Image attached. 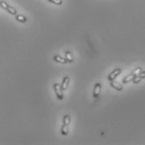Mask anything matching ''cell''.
<instances>
[{
	"label": "cell",
	"instance_id": "10",
	"mask_svg": "<svg viewBox=\"0 0 145 145\" xmlns=\"http://www.w3.org/2000/svg\"><path fill=\"white\" fill-rule=\"evenodd\" d=\"M134 77H135V75H134L133 73H131L130 75H127V76H126V77L123 79V81H122V82H123L124 84L128 83V82H129V81H133V79Z\"/></svg>",
	"mask_w": 145,
	"mask_h": 145
},
{
	"label": "cell",
	"instance_id": "5",
	"mask_svg": "<svg viewBox=\"0 0 145 145\" xmlns=\"http://www.w3.org/2000/svg\"><path fill=\"white\" fill-rule=\"evenodd\" d=\"M65 59L66 60L67 63H72L74 61V57H73V55L72 53L70 51H66L65 54Z\"/></svg>",
	"mask_w": 145,
	"mask_h": 145
},
{
	"label": "cell",
	"instance_id": "12",
	"mask_svg": "<svg viewBox=\"0 0 145 145\" xmlns=\"http://www.w3.org/2000/svg\"><path fill=\"white\" fill-rule=\"evenodd\" d=\"M71 123V117L69 115H65L63 118V124L69 126Z\"/></svg>",
	"mask_w": 145,
	"mask_h": 145
},
{
	"label": "cell",
	"instance_id": "2",
	"mask_svg": "<svg viewBox=\"0 0 145 145\" xmlns=\"http://www.w3.org/2000/svg\"><path fill=\"white\" fill-rule=\"evenodd\" d=\"M53 87H54L55 95L57 96V98L59 100H63V98H64V94H63V90L61 89V87L60 86V85L58 83H55Z\"/></svg>",
	"mask_w": 145,
	"mask_h": 145
},
{
	"label": "cell",
	"instance_id": "4",
	"mask_svg": "<svg viewBox=\"0 0 145 145\" xmlns=\"http://www.w3.org/2000/svg\"><path fill=\"white\" fill-rule=\"evenodd\" d=\"M101 91H102V86H101V84L96 83L93 89V92H92V96L94 98H98L101 94Z\"/></svg>",
	"mask_w": 145,
	"mask_h": 145
},
{
	"label": "cell",
	"instance_id": "9",
	"mask_svg": "<svg viewBox=\"0 0 145 145\" xmlns=\"http://www.w3.org/2000/svg\"><path fill=\"white\" fill-rule=\"evenodd\" d=\"M15 18H16L17 21L21 22V23H25V22L27 21L26 17H24V15H22V14H16V16H15Z\"/></svg>",
	"mask_w": 145,
	"mask_h": 145
},
{
	"label": "cell",
	"instance_id": "13",
	"mask_svg": "<svg viewBox=\"0 0 145 145\" xmlns=\"http://www.w3.org/2000/svg\"><path fill=\"white\" fill-rule=\"evenodd\" d=\"M141 80H143V79H142L139 75H137V76H135L133 79V83H135V84H138V83H139L140 81H141Z\"/></svg>",
	"mask_w": 145,
	"mask_h": 145
},
{
	"label": "cell",
	"instance_id": "1",
	"mask_svg": "<svg viewBox=\"0 0 145 145\" xmlns=\"http://www.w3.org/2000/svg\"><path fill=\"white\" fill-rule=\"evenodd\" d=\"M0 6L5 9L6 11H8L9 14H14V15H16L17 14V11H16V9L14 8L13 7H11V6H9L7 3L4 2V1H0Z\"/></svg>",
	"mask_w": 145,
	"mask_h": 145
},
{
	"label": "cell",
	"instance_id": "8",
	"mask_svg": "<svg viewBox=\"0 0 145 145\" xmlns=\"http://www.w3.org/2000/svg\"><path fill=\"white\" fill-rule=\"evenodd\" d=\"M53 59H54L55 61L58 62V63H61V64H65V63H67L66 60L64 59V58H62L61 56H60V55H54Z\"/></svg>",
	"mask_w": 145,
	"mask_h": 145
},
{
	"label": "cell",
	"instance_id": "6",
	"mask_svg": "<svg viewBox=\"0 0 145 145\" xmlns=\"http://www.w3.org/2000/svg\"><path fill=\"white\" fill-rule=\"evenodd\" d=\"M70 83V78L68 76H65L64 79H63V82H62V86H61V89L63 91H65L67 89L68 85Z\"/></svg>",
	"mask_w": 145,
	"mask_h": 145
},
{
	"label": "cell",
	"instance_id": "14",
	"mask_svg": "<svg viewBox=\"0 0 145 145\" xmlns=\"http://www.w3.org/2000/svg\"><path fill=\"white\" fill-rule=\"evenodd\" d=\"M49 2L52 3V4H57V5H61L62 4L63 1L62 0H48Z\"/></svg>",
	"mask_w": 145,
	"mask_h": 145
},
{
	"label": "cell",
	"instance_id": "3",
	"mask_svg": "<svg viewBox=\"0 0 145 145\" xmlns=\"http://www.w3.org/2000/svg\"><path fill=\"white\" fill-rule=\"evenodd\" d=\"M121 72H122V70L120 68H118V69H115L114 71H112L111 73H110L108 75V79L110 81H112L113 80H115V79L119 75L121 74Z\"/></svg>",
	"mask_w": 145,
	"mask_h": 145
},
{
	"label": "cell",
	"instance_id": "7",
	"mask_svg": "<svg viewBox=\"0 0 145 145\" xmlns=\"http://www.w3.org/2000/svg\"><path fill=\"white\" fill-rule=\"evenodd\" d=\"M111 86L114 88V89H116L117 91H122V86L118 82H117V81H115L114 80L111 81Z\"/></svg>",
	"mask_w": 145,
	"mask_h": 145
},
{
	"label": "cell",
	"instance_id": "11",
	"mask_svg": "<svg viewBox=\"0 0 145 145\" xmlns=\"http://www.w3.org/2000/svg\"><path fill=\"white\" fill-rule=\"evenodd\" d=\"M69 133V128H68V126L67 125H65L63 124L62 127H61V134L64 135V136H66Z\"/></svg>",
	"mask_w": 145,
	"mask_h": 145
},
{
	"label": "cell",
	"instance_id": "15",
	"mask_svg": "<svg viewBox=\"0 0 145 145\" xmlns=\"http://www.w3.org/2000/svg\"><path fill=\"white\" fill-rule=\"evenodd\" d=\"M138 75L142 78V79H143L145 78V71H141L139 74H138Z\"/></svg>",
	"mask_w": 145,
	"mask_h": 145
}]
</instances>
